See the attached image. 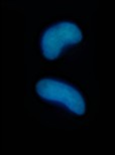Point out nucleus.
<instances>
[{"label":"nucleus","instance_id":"f257e3e1","mask_svg":"<svg viewBox=\"0 0 115 155\" xmlns=\"http://www.w3.org/2000/svg\"><path fill=\"white\" fill-rule=\"evenodd\" d=\"M29 97L39 110L55 116L62 124L80 127L91 117L87 93L79 84L66 78L39 76L30 84Z\"/></svg>","mask_w":115,"mask_h":155},{"label":"nucleus","instance_id":"f03ea898","mask_svg":"<svg viewBox=\"0 0 115 155\" xmlns=\"http://www.w3.org/2000/svg\"><path fill=\"white\" fill-rule=\"evenodd\" d=\"M86 30L73 18L56 19L45 26L39 36V51L46 63H63L83 48Z\"/></svg>","mask_w":115,"mask_h":155}]
</instances>
